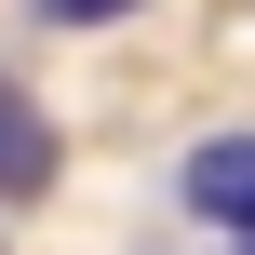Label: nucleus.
Here are the masks:
<instances>
[{
	"label": "nucleus",
	"mask_w": 255,
	"mask_h": 255,
	"mask_svg": "<svg viewBox=\"0 0 255 255\" xmlns=\"http://www.w3.org/2000/svg\"><path fill=\"white\" fill-rule=\"evenodd\" d=\"M175 188H188V215H215V229H242V242H255V134H202Z\"/></svg>",
	"instance_id": "obj_1"
},
{
	"label": "nucleus",
	"mask_w": 255,
	"mask_h": 255,
	"mask_svg": "<svg viewBox=\"0 0 255 255\" xmlns=\"http://www.w3.org/2000/svg\"><path fill=\"white\" fill-rule=\"evenodd\" d=\"M40 188H54V121L0 81V202H40Z\"/></svg>",
	"instance_id": "obj_2"
}]
</instances>
